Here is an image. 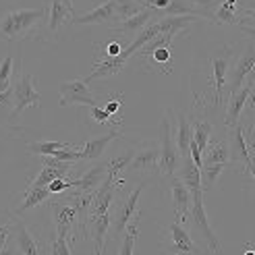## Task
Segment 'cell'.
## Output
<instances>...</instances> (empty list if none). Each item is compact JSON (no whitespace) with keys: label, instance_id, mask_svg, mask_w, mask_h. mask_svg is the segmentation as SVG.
<instances>
[{"label":"cell","instance_id":"34","mask_svg":"<svg viewBox=\"0 0 255 255\" xmlns=\"http://www.w3.org/2000/svg\"><path fill=\"white\" fill-rule=\"evenodd\" d=\"M89 114L98 125H112V127H123V121H112V114H108L104 108L100 106H89Z\"/></svg>","mask_w":255,"mask_h":255},{"label":"cell","instance_id":"28","mask_svg":"<svg viewBox=\"0 0 255 255\" xmlns=\"http://www.w3.org/2000/svg\"><path fill=\"white\" fill-rule=\"evenodd\" d=\"M67 147H73V145L65 143V141H31V143H27V151L35 156H54L58 149H67Z\"/></svg>","mask_w":255,"mask_h":255},{"label":"cell","instance_id":"35","mask_svg":"<svg viewBox=\"0 0 255 255\" xmlns=\"http://www.w3.org/2000/svg\"><path fill=\"white\" fill-rule=\"evenodd\" d=\"M69 239L67 235H56L52 245H50V253L52 255H71V247H69Z\"/></svg>","mask_w":255,"mask_h":255},{"label":"cell","instance_id":"32","mask_svg":"<svg viewBox=\"0 0 255 255\" xmlns=\"http://www.w3.org/2000/svg\"><path fill=\"white\" fill-rule=\"evenodd\" d=\"M117 2V17L119 19H127V17H133L135 12H139L143 6L139 0H114Z\"/></svg>","mask_w":255,"mask_h":255},{"label":"cell","instance_id":"22","mask_svg":"<svg viewBox=\"0 0 255 255\" xmlns=\"http://www.w3.org/2000/svg\"><path fill=\"white\" fill-rule=\"evenodd\" d=\"M191 139H193V125H191L185 112H176V141H174V145L178 149V154H181V158L189 156Z\"/></svg>","mask_w":255,"mask_h":255},{"label":"cell","instance_id":"25","mask_svg":"<svg viewBox=\"0 0 255 255\" xmlns=\"http://www.w3.org/2000/svg\"><path fill=\"white\" fill-rule=\"evenodd\" d=\"M208 149L206 158H201V166L203 164H228L231 162V154H228V141H216Z\"/></svg>","mask_w":255,"mask_h":255},{"label":"cell","instance_id":"13","mask_svg":"<svg viewBox=\"0 0 255 255\" xmlns=\"http://www.w3.org/2000/svg\"><path fill=\"white\" fill-rule=\"evenodd\" d=\"M112 222L110 212L106 214H89L87 216V237H92L94 241V253L100 255L104 251V241L108 235V228Z\"/></svg>","mask_w":255,"mask_h":255},{"label":"cell","instance_id":"4","mask_svg":"<svg viewBox=\"0 0 255 255\" xmlns=\"http://www.w3.org/2000/svg\"><path fill=\"white\" fill-rule=\"evenodd\" d=\"M160 135H162V147H160V160H158V170L164 176H170L176 172L178 164H181V154L172 141V133H170V112L166 108V117L162 119L160 125Z\"/></svg>","mask_w":255,"mask_h":255},{"label":"cell","instance_id":"37","mask_svg":"<svg viewBox=\"0 0 255 255\" xmlns=\"http://www.w3.org/2000/svg\"><path fill=\"white\" fill-rule=\"evenodd\" d=\"M121 106H123V98L119 96L117 100H110V102H106V106H104V110H106L108 114H117V112L121 110Z\"/></svg>","mask_w":255,"mask_h":255},{"label":"cell","instance_id":"40","mask_svg":"<svg viewBox=\"0 0 255 255\" xmlns=\"http://www.w3.org/2000/svg\"><path fill=\"white\" fill-rule=\"evenodd\" d=\"M241 2H243L245 6H251V0H241Z\"/></svg>","mask_w":255,"mask_h":255},{"label":"cell","instance_id":"18","mask_svg":"<svg viewBox=\"0 0 255 255\" xmlns=\"http://www.w3.org/2000/svg\"><path fill=\"white\" fill-rule=\"evenodd\" d=\"M117 137H121V127H112V129H110L106 135L87 139L85 145H83V149H79V151H81V160H89V162L98 160V158L106 151V147H108Z\"/></svg>","mask_w":255,"mask_h":255},{"label":"cell","instance_id":"1","mask_svg":"<svg viewBox=\"0 0 255 255\" xmlns=\"http://www.w3.org/2000/svg\"><path fill=\"white\" fill-rule=\"evenodd\" d=\"M48 8H21L0 15V37L17 42L23 37H35V29L46 19Z\"/></svg>","mask_w":255,"mask_h":255},{"label":"cell","instance_id":"14","mask_svg":"<svg viewBox=\"0 0 255 255\" xmlns=\"http://www.w3.org/2000/svg\"><path fill=\"white\" fill-rule=\"evenodd\" d=\"M253 67H255V46L249 44L247 50L243 52V56L239 58L237 67L231 73V81H228V94L237 92V89L245 83V79L253 73Z\"/></svg>","mask_w":255,"mask_h":255},{"label":"cell","instance_id":"7","mask_svg":"<svg viewBox=\"0 0 255 255\" xmlns=\"http://www.w3.org/2000/svg\"><path fill=\"white\" fill-rule=\"evenodd\" d=\"M231 58H233L231 46H222L220 52L210 58L212 85H214V106L222 104L224 89H226V79H228V69H231Z\"/></svg>","mask_w":255,"mask_h":255},{"label":"cell","instance_id":"30","mask_svg":"<svg viewBox=\"0 0 255 255\" xmlns=\"http://www.w3.org/2000/svg\"><path fill=\"white\" fill-rule=\"evenodd\" d=\"M228 166V164H203V166L199 168L201 170V189L208 191L214 187L216 178H218L222 174V170Z\"/></svg>","mask_w":255,"mask_h":255},{"label":"cell","instance_id":"5","mask_svg":"<svg viewBox=\"0 0 255 255\" xmlns=\"http://www.w3.org/2000/svg\"><path fill=\"white\" fill-rule=\"evenodd\" d=\"M149 183H151V178H145L143 183H139V185L131 191V193L119 203V208H117V212H114L112 222H110L114 239H121V235L125 233L127 224H129V222H131V218L137 214V203H139V197H141L143 189H145Z\"/></svg>","mask_w":255,"mask_h":255},{"label":"cell","instance_id":"20","mask_svg":"<svg viewBox=\"0 0 255 255\" xmlns=\"http://www.w3.org/2000/svg\"><path fill=\"white\" fill-rule=\"evenodd\" d=\"M48 23H46V29L50 35H58L60 27L65 25V21H73L75 12L69 10L60 0H50V6H48Z\"/></svg>","mask_w":255,"mask_h":255},{"label":"cell","instance_id":"26","mask_svg":"<svg viewBox=\"0 0 255 255\" xmlns=\"http://www.w3.org/2000/svg\"><path fill=\"white\" fill-rule=\"evenodd\" d=\"M139 220H141V212H137V214L133 216V218H131V222L127 224L123 245H121V249H119V253H121V255H131V253H133L135 239H137V235H139Z\"/></svg>","mask_w":255,"mask_h":255},{"label":"cell","instance_id":"6","mask_svg":"<svg viewBox=\"0 0 255 255\" xmlns=\"http://www.w3.org/2000/svg\"><path fill=\"white\" fill-rule=\"evenodd\" d=\"M189 216H191L193 226L201 233V237L206 239L208 249L212 253H218L220 251V241H218V237H216V233L212 231V226L208 222V216H206V210H203V191H195V193H191Z\"/></svg>","mask_w":255,"mask_h":255},{"label":"cell","instance_id":"16","mask_svg":"<svg viewBox=\"0 0 255 255\" xmlns=\"http://www.w3.org/2000/svg\"><path fill=\"white\" fill-rule=\"evenodd\" d=\"M12 216V231H15V243H17V251L23 255H40L42 247L40 243L35 241V237L29 233V228L25 226L23 220L17 218V214H10Z\"/></svg>","mask_w":255,"mask_h":255},{"label":"cell","instance_id":"11","mask_svg":"<svg viewBox=\"0 0 255 255\" xmlns=\"http://www.w3.org/2000/svg\"><path fill=\"white\" fill-rule=\"evenodd\" d=\"M164 245L170 253H201V249L193 243V239L183 228V222L174 220L164 231Z\"/></svg>","mask_w":255,"mask_h":255},{"label":"cell","instance_id":"29","mask_svg":"<svg viewBox=\"0 0 255 255\" xmlns=\"http://www.w3.org/2000/svg\"><path fill=\"white\" fill-rule=\"evenodd\" d=\"M212 131H214V127H212V123H208V121H197V123L193 125V141L197 143V147H199L201 154H203V151H206V147L210 145Z\"/></svg>","mask_w":255,"mask_h":255},{"label":"cell","instance_id":"38","mask_svg":"<svg viewBox=\"0 0 255 255\" xmlns=\"http://www.w3.org/2000/svg\"><path fill=\"white\" fill-rule=\"evenodd\" d=\"M60 2H62V4H65V6L69 8V10H73V12H75V6H73V0H60Z\"/></svg>","mask_w":255,"mask_h":255},{"label":"cell","instance_id":"21","mask_svg":"<svg viewBox=\"0 0 255 255\" xmlns=\"http://www.w3.org/2000/svg\"><path fill=\"white\" fill-rule=\"evenodd\" d=\"M176 176L183 181V185L191 191V193H195V191H203L201 189V170L199 166H195V162L191 160V156H185L181 158V164H178L176 168Z\"/></svg>","mask_w":255,"mask_h":255},{"label":"cell","instance_id":"8","mask_svg":"<svg viewBox=\"0 0 255 255\" xmlns=\"http://www.w3.org/2000/svg\"><path fill=\"white\" fill-rule=\"evenodd\" d=\"M233 135H231V143H228V154H231V162H237L243 166L245 176L253 178V158H251V149H249V141L243 133V125L237 123L233 127Z\"/></svg>","mask_w":255,"mask_h":255},{"label":"cell","instance_id":"12","mask_svg":"<svg viewBox=\"0 0 255 255\" xmlns=\"http://www.w3.org/2000/svg\"><path fill=\"white\" fill-rule=\"evenodd\" d=\"M168 189H170V199H172V210H174V220L185 222L189 218V208H191V191L183 185L178 176H168Z\"/></svg>","mask_w":255,"mask_h":255},{"label":"cell","instance_id":"33","mask_svg":"<svg viewBox=\"0 0 255 255\" xmlns=\"http://www.w3.org/2000/svg\"><path fill=\"white\" fill-rule=\"evenodd\" d=\"M10 79H12V56H6L0 65V94L6 92L10 87Z\"/></svg>","mask_w":255,"mask_h":255},{"label":"cell","instance_id":"23","mask_svg":"<svg viewBox=\"0 0 255 255\" xmlns=\"http://www.w3.org/2000/svg\"><path fill=\"white\" fill-rule=\"evenodd\" d=\"M158 160H160V149L147 147L141 151H135L129 168L131 170H158Z\"/></svg>","mask_w":255,"mask_h":255},{"label":"cell","instance_id":"41","mask_svg":"<svg viewBox=\"0 0 255 255\" xmlns=\"http://www.w3.org/2000/svg\"><path fill=\"white\" fill-rule=\"evenodd\" d=\"M139 2H141V0H139Z\"/></svg>","mask_w":255,"mask_h":255},{"label":"cell","instance_id":"17","mask_svg":"<svg viewBox=\"0 0 255 255\" xmlns=\"http://www.w3.org/2000/svg\"><path fill=\"white\" fill-rule=\"evenodd\" d=\"M117 19V2L114 0H106L94 10L85 12L81 17H73V25H100V23H112Z\"/></svg>","mask_w":255,"mask_h":255},{"label":"cell","instance_id":"2","mask_svg":"<svg viewBox=\"0 0 255 255\" xmlns=\"http://www.w3.org/2000/svg\"><path fill=\"white\" fill-rule=\"evenodd\" d=\"M137 58L143 60L149 71H158L168 75L172 71V37L166 33H158L154 40L147 42L141 50H137Z\"/></svg>","mask_w":255,"mask_h":255},{"label":"cell","instance_id":"3","mask_svg":"<svg viewBox=\"0 0 255 255\" xmlns=\"http://www.w3.org/2000/svg\"><path fill=\"white\" fill-rule=\"evenodd\" d=\"M42 104V96L33 85V75L31 73H23L17 79V83L12 85V112H10V121H15L19 114L27 108V106H40Z\"/></svg>","mask_w":255,"mask_h":255},{"label":"cell","instance_id":"9","mask_svg":"<svg viewBox=\"0 0 255 255\" xmlns=\"http://www.w3.org/2000/svg\"><path fill=\"white\" fill-rule=\"evenodd\" d=\"M253 75H249V77L245 79V83L241 85L237 92L231 94V100H228V106H226V117H224V125L226 129H233V127L239 123L241 114H243L247 102L253 98Z\"/></svg>","mask_w":255,"mask_h":255},{"label":"cell","instance_id":"24","mask_svg":"<svg viewBox=\"0 0 255 255\" xmlns=\"http://www.w3.org/2000/svg\"><path fill=\"white\" fill-rule=\"evenodd\" d=\"M50 195H52V193H50V189H48V187H27L23 201L19 203V208H17L15 212H12V214L21 216V214H25V212H29L31 208L40 206L42 201H46Z\"/></svg>","mask_w":255,"mask_h":255},{"label":"cell","instance_id":"27","mask_svg":"<svg viewBox=\"0 0 255 255\" xmlns=\"http://www.w3.org/2000/svg\"><path fill=\"white\" fill-rule=\"evenodd\" d=\"M69 172V168H58V166H50V164H44V168L40 170L33 181L27 185V187H48L54 178H65Z\"/></svg>","mask_w":255,"mask_h":255},{"label":"cell","instance_id":"36","mask_svg":"<svg viewBox=\"0 0 255 255\" xmlns=\"http://www.w3.org/2000/svg\"><path fill=\"white\" fill-rule=\"evenodd\" d=\"M48 189H50V193H52V195L65 193L67 189H73V181H65V178H54V181L48 185Z\"/></svg>","mask_w":255,"mask_h":255},{"label":"cell","instance_id":"39","mask_svg":"<svg viewBox=\"0 0 255 255\" xmlns=\"http://www.w3.org/2000/svg\"><path fill=\"white\" fill-rule=\"evenodd\" d=\"M12 228V224H0V235H2L4 231H10Z\"/></svg>","mask_w":255,"mask_h":255},{"label":"cell","instance_id":"19","mask_svg":"<svg viewBox=\"0 0 255 255\" xmlns=\"http://www.w3.org/2000/svg\"><path fill=\"white\" fill-rule=\"evenodd\" d=\"M156 17V10L154 8H141L139 12H135L133 17H127V19H121L119 25H114V31L121 33V35H133V33H139L145 25H149V21Z\"/></svg>","mask_w":255,"mask_h":255},{"label":"cell","instance_id":"31","mask_svg":"<svg viewBox=\"0 0 255 255\" xmlns=\"http://www.w3.org/2000/svg\"><path fill=\"white\" fill-rule=\"evenodd\" d=\"M218 6V0H191V8H193V15H197L199 19H208L214 23V10Z\"/></svg>","mask_w":255,"mask_h":255},{"label":"cell","instance_id":"10","mask_svg":"<svg viewBox=\"0 0 255 255\" xmlns=\"http://www.w3.org/2000/svg\"><path fill=\"white\" fill-rule=\"evenodd\" d=\"M60 94V106H71V104H85V106H98L96 96L89 92V87L83 79H73L65 81L58 87Z\"/></svg>","mask_w":255,"mask_h":255},{"label":"cell","instance_id":"15","mask_svg":"<svg viewBox=\"0 0 255 255\" xmlns=\"http://www.w3.org/2000/svg\"><path fill=\"white\" fill-rule=\"evenodd\" d=\"M108 174V162H102V164H96V166L87 168L79 178L73 181V189L77 193H94V191L102 185V181L106 178Z\"/></svg>","mask_w":255,"mask_h":255}]
</instances>
